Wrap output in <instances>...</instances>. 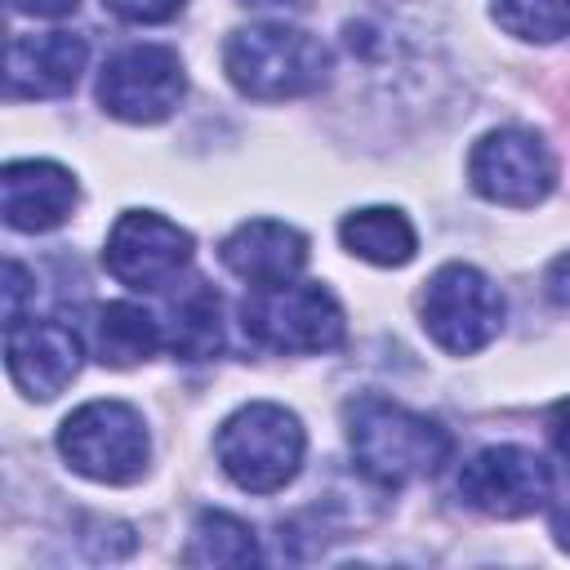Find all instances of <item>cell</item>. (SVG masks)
I'll return each instance as SVG.
<instances>
[{
    "mask_svg": "<svg viewBox=\"0 0 570 570\" xmlns=\"http://www.w3.org/2000/svg\"><path fill=\"white\" fill-rule=\"evenodd\" d=\"M343 423H347V445L356 468L387 490L436 476L454 454V436L436 419L401 401H387L379 392L352 396L343 405Z\"/></svg>",
    "mask_w": 570,
    "mask_h": 570,
    "instance_id": "cell-1",
    "label": "cell"
},
{
    "mask_svg": "<svg viewBox=\"0 0 570 570\" xmlns=\"http://www.w3.org/2000/svg\"><path fill=\"white\" fill-rule=\"evenodd\" d=\"M223 71L245 98L258 102L303 98L330 80V49L303 27L254 22L227 36Z\"/></svg>",
    "mask_w": 570,
    "mask_h": 570,
    "instance_id": "cell-2",
    "label": "cell"
},
{
    "mask_svg": "<svg viewBox=\"0 0 570 570\" xmlns=\"http://www.w3.org/2000/svg\"><path fill=\"white\" fill-rule=\"evenodd\" d=\"M214 454L227 481L240 485L245 494H276L298 476L307 454V432L294 410L276 401H249L218 423Z\"/></svg>",
    "mask_w": 570,
    "mask_h": 570,
    "instance_id": "cell-3",
    "label": "cell"
},
{
    "mask_svg": "<svg viewBox=\"0 0 570 570\" xmlns=\"http://www.w3.org/2000/svg\"><path fill=\"white\" fill-rule=\"evenodd\" d=\"M58 454L71 472L98 485H134L147 472L151 436L134 405L125 401H85L58 428Z\"/></svg>",
    "mask_w": 570,
    "mask_h": 570,
    "instance_id": "cell-4",
    "label": "cell"
},
{
    "mask_svg": "<svg viewBox=\"0 0 570 570\" xmlns=\"http://www.w3.org/2000/svg\"><path fill=\"white\" fill-rule=\"evenodd\" d=\"M240 325L258 347L289 352V356L334 352L347 334L338 298L312 281L249 289V298L240 303Z\"/></svg>",
    "mask_w": 570,
    "mask_h": 570,
    "instance_id": "cell-5",
    "label": "cell"
},
{
    "mask_svg": "<svg viewBox=\"0 0 570 570\" xmlns=\"http://www.w3.org/2000/svg\"><path fill=\"white\" fill-rule=\"evenodd\" d=\"M423 330L428 338L450 352V356H472L481 347H490L503 330L508 303L499 294V285L472 267V263H445L432 272L423 303H419Z\"/></svg>",
    "mask_w": 570,
    "mask_h": 570,
    "instance_id": "cell-6",
    "label": "cell"
},
{
    "mask_svg": "<svg viewBox=\"0 0 570 570\" xmlns=\"http://www.w3.org/2000/svg\"><path fill=\"white\" fill-rule=\"evenodd\" d=\"M468 183L481 200L508 205V209H530L552 196L557 187V156L548 142L530 129H490L476 138L468 156Z\"/></svg>",
    "mask_w": 570,
    "mask_h": 570,
    "instance_id": "cell-7",
    "label": "cell"
},
{
    "mask_svg": "<svg viewBox=\"0 0 570 570\" xmlns=\"http://www.w3.org/2000/svg\"><path fill=\"white\" fill-rule=\"evenodd\" d=\"M187 94V76L165 45H125L98 76V102L125 125H160Z\"/></svg>",
    "mask_w": 570,
    "mask_h": 570,
    "instance_id": "cell-8",
    "label": "cell"
},
{
    "mask_svg": "<svg viewBox=\"0 0 570 570\" xmlns=\"http://www.w3.org/2000/svg\"><path fill=\"white\" fill-rule=\"evenodd\" d=\"M459 499L485 517L521 521L552 499V468L525 445H485L463 463Z\"/></svg>",
    "mask_w": 570,
    "mask_h": 570,
    "instance_id": "cell-9",
    "label": "cell"
},
{
    "mask_svg": "<svg viewBox=\"0 0 570 570\" xmlns=\"http://www.w3.org/2000/svg\"><path fill=\"white\" fill-rule=\"evenodd\" d=\"M102 263L129 289H165L191 263V232L156 209H125L107 232Z\"/></svg>",
    "mask_w": 570,
    "mask_h": 570,
    "instance_id": "cell-10",
    "label": "cell"
},
{
    "mask_svg": "<svg viewBox=\"0 0 570 570\" xmlns=\"http://www.w3.org/2000/svg\"><path fill=\"white\" fill-rule=\"evenodd\" d=\"M80 338L62 321H18L4 325V365L22 396L53 401L80 374Z\"/></svg>",
    "mask_w": 570,
    "mask_h": 570,
    "instance_id": "cell-11",
    "label": "cell"
},
{
    "mask_svg": "<svg viewBox=\"0 0 570 570\" xmlns=\"http://www.w3.org/2000/svg\"><path fill=\"white\" fill-rule=\"evenodd\" d=\"M218 258L232 276H240L249 289L289 285L307 267V236L276 218H249L236 232L223 236Z\"/></svg>",
    "mask_w": 570,
    "mask_h": 570,
    "instance_id": "cell-12",
    "label": "cell"
},
{
    "mask_svg": "<svg viewBox=\"0 0 570 570\" xmlns=\"http://www.w3.org/2000/svg\"><path fill=\"white\" fill-rule=\"evenodd\" d=\"M76 209V178L53 160H9L0 174V214L9 232H53Z\"/></svg>",
    "mask_w": 570,
    "mask_h": 570,
    "instance_id": "cell-13",
    "label": "cell"
},
{
    "mask_svg": "<svg viewBox=\"0 0 570 570\" xmlns=\"http://www.w3.org/2000/svg\"><path fill=\"white\" fill-rule=\"evenodd\" d=\"M89 62V45L76 31H40L13 36L4 58V89L9 98H62L76 89Z\"/></svg>",
    "mask_w": 570,
    "mask_h": 570,
    "instance_id": "cell-14",
    "label": "cell"
},
{
    "mask_svg": "<svg viewBox=\"0 0 570 570\" xmlns=\"http://www.w3.org/2000/svg\"><path fill=\"white\" fill-rule=\"evenodd\" d=\"M165 347V321H156L138 303H102L94 321V356L111 370H129L138 361H151Z\"/></svg>",
    "mask_w": 570,
    "mask_h": 570,
    "instance_id": "cell-15",
    "label": "cell"
},
{
    "mask_svg": "<svg viewBox=\"0 0 570 570\" xmlns=\"http://www.w3.org/2000/svg\"><path fill=\"white\" fill-rule=\"evenodd\" d=\"M338 240L347 254L374 263V267H405L419 254V236L414 223L392 209V205H370V209H352L338 223Z\"/></svg>",
    "mask_w": 570,
    "mask_h": 570,
    "instance_id": "cell-16",
    "label": "cell"
},
{
    "mask_svg": "<svg viewBox=\"0 0 570 570\" xmlns=\"http://www.w3.org/2000/svg\"><path fill=\"white\" fill-rule=\"evenodd\" d=\"M165 347L183 361H209L223 347V303L214 285L187 281L169 298V321H165Z\"/></svg>",
    "mask_w": 570,
    "mask_h": 570,
    "instance_id": "cell-17",
    "label": "cell"
},
{
    "mask_svg": "<svg viewBox=\"0 0 570 570\" xmlns=\"http://www.w3.org/2000/svg\"><path fill=\"white\" fill-rule=\"evenodd\" d=\"M183 561L187 566H254V561H263V548L240 517L209 508L191 521Z\"/></svg>",
    "mask_w": 570,
    "mask_h": 570,
    "instance_id": "cell-18",
    "label": "cell"
},
{
    "mask_svg": "<svg viewBox=\"0 0 570 570\" xmlns=\"http://www.w3.org/2000/svg\"><path fill=\"white\" fill-rule=\"evenodd\" d=\"M494 22L521 40L570 36V0H494Z\"/></svg>",
    "mask_w": 570,
    "mask_h": 570,
    "instance_id": "cell-19",
    "label": "cell"
},
{
    "mask_svg": "<svg viewBox=\"0 0 570 570\" xmlns=\"http://www.w3.org/2000/svg\"><path fill=\"white\" fill-rule=\"evenodd\" d=\"M187 0H102V9H111L120 22H138V27H156L169 22Z\"/></svg>",
    "mask_w": 570,
    "mask_h": 570,
    "instance_id": "cell-20",
    "label": "cell"
},
{
    "mask_svg": "<svg viewBox=\"0 0 570 570\" xmlns=\"http://www.w3.org/2000/svg\"><path fill=\"white\" fill-rule=\"evenodd\" d=\"M36 294V285H31V272L22 267V263H4V325H18V321H27L22 312H27V298Z\"/></svg>",
    "mask_w": 570,
    "mask_h": 570,
    "instance_id": "cell-21",
    "label": "cell"
},
{
    "mask_svg": "<svg viewBox=\"0 0 570 570\" xmlns=\"http://www.w3.org/2000/svg\"><path fill=\"white\" fill-rule=\"evenodd\" d=\"M548 441H552V454H557V459L566 463V472H570V396L548 410Z\"/></svg>",
    "mask_w": 570,
    "mask_h": 570,
    "instance_id": "cell-22",
    "label": "cell"
},
{
    "mask_svg": "<svg viewBox=\"0 0 570 570\" xmlns=\"http://www.w3.org/2000/svg\"><path fill=\"white\" fill-rule=\"evenodd\" d=\"M543 289H548V298H552L557 307H570V249L557 254V258L548 263V272H543Z\"/></svg>",
    "mask_w": 570,
    "mask_h": 570,
    "instance_id": "cell-23",
    "label": "cell"
},
{
    "mask_svg": "<svg viewBox=\"0 0 570 570\" xmlns=\"http://www.w3.org/2000/svg\"><path fill=\"white\" fill-rule=\"evenodd\" d=\"M80 0H9L13 13H27V18H62V13H76Z\"/></svg>",
    "mask_w": 570,
    "mask_h": 570,
    "instance_id": "cell-24",
    "label": "cell"
},
{
    "mask_svg": "<svg viewBox=\"0 0 570 570\" xmlns=\"http://www.w3.org/2000/svg\"><path fill=\"white\" fill-rule=\"evenodd\" d=\"M552 539H557L561 552H570V494L552 508Z\"/></svg>",
    "mask_w": 570,
    "mask_h": 570,
    "instance_id": "cell-25",
    "label": "cell"
}]
</instances>
